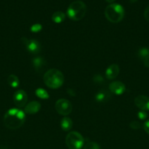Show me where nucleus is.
<instances>
[{"mask_svg": "<svg viewBox=\"0 0 149 149\" xmlns=\"http://www.w3.org/2000/svg\"><path fill=\"white\" fill-rule=\"evenodd\" d=\"M25 119L24 111L18 109H11L4 114V124L8 129L16 130L23 125Z\"/></svg>", "mask_w": 149, "mask_h": 149, "instance_id": "1", "label": "nucleus"}, {"mask_svg": "<svg viewBox=\"0 0 149 149\" xmlns=\"http://www.w3.org/2000/svg\"><path fill=\"white\" fill-rule=\"evenodd\" d=\"M43 80L47 87L51 89H58L64 83V75L58 69L52 68L45 72Z\"/></svg>", "mask_w": 149, "mask_h": 149, "instance_id": "2", "label": "nucleus"}, {"mask_svg": "<svg viewBox=\"0 0 149 149\" xmlns=\"http://www.w3.org/2000/svg\"><path fill=\"white\" fill-rule=\"evenodd\" d=\"M86 13V5L82 1H74L67 9V15L71 20L78 21L83 18Z\"/></svg>", "mask_w": 149, "mask_h": 149, "instance_id": "3", "label": "nucleus"}, {"mask_svg": "<svg viewBox=\"0 0 149 149\" xmlns=\"http://www.w3.org/2000/svg\"><path fill=\"white\" fill-rule=\"evenodd\" d=\"M124 9L119 4H111L105 8V15L110 22L119 23L124 17Z\"/></svg>", "mask_w": 149, "mask_h": 149, "instance_id": "4", "label": "nucleus"}, {"mask_svg": "<svg viewBox=\"0 0 149 149\" xmlns=\"http://www.w3.org/2000/svg\"><path fill=\"white\" fill-rule=\"evenodd\" d=\"M66 144L70 149H80L84 145V139L79 132H70L66 137Z\"/></svg>", "mask_w": 149, "mask_h": 149, "instance_id": "5", "label": "nucleus"}, {"mask_svg": "<svg viewBox=\"0 0 149 149\" xmlns=\"http://www.w3.org/2000/svg\"><path fill=\"white\" fill-rule=\"evenodd\" d=\"M56 110L59 114L67 116L72 111V106L67 99H59L56 103Z\"/></svg>", "mask_w": 149, "mask_h": 149, "instance_id": "6", "label": "nucleus"}, {"mask_svg": "<svg viewBox=\"0 0 149 149\" xmlns=\"http://www.w3.org/2000/svg\"><path fill=\"white\" fill-rule=\"evenodd\" d=\"M21 41L30 53L37 54L40 51V44L36 39H28L27 38L23 37L21 39Z\"/></svg>", "mask_w": 149, "mask_h": 149, "instance_id": "7", "label": "nucleus"}, {"mask_svg": "<svg viewBox=\"0 0 149 149\" xmlns=\"http://www.w3.org/2000/svg\"><path fill=\"white\" fill-rule=\"evenodd\" d=\"M28 100V96L24 90H18L13 95V102L18 108L24 107Z\"/></svg>", "mask_w": 149, "mask_h": 149, "instance_id": "8", "label": "nucleus"}, {"mask_svg": "<svg viewBox=\"0 0 149 149\" xmlns=\"http://www.w3.org/2000/svg\"><path fill=\"white\" fill-rule=\"evenodd\" d=\"M134 103L141 111H149V97L147 96H137L134 99Z\"/></svg>", "mask_w": 149, "mask_h": 149, "instance_id": "9", "label": "nucleus"}, {"mask_svg": "<svg viewBox=\"0 0 149 149\" xmlns=\"http://www.w3.org/2000/svg\"><path fill=\"white\" fill-rule=\"evenodd\" d=\"M109 89L112 93L120 95L126 91V86L121 81H115L110 84Z\"/></svg>", "mask_w": 149, "mask_h": 149, "instance_id": "10", "label": "nucleus"}, {"mask_svg": "<svg viewBox=\"0 0 149 149\" xmlns=\"http://www.w3.org/2000/svg\"><path fill=\"white\" fill-rule=\"evenodd\" d=\"M119 71L120 69L118 65L117 64H112L107 68L105 76L108 79H114L115 77H118Z\"/></svg>", "mask_w": 149, "mask_h": 149, "instance_id": "11", "label": "nucleus"}, {"mask_svg": "<svg viewBox=\"0 0 149 149\" xmlns=\"http://www.w3.org/2000/svg\"><path fill=\"white\" fill-rule=\"evenodd\" d=\"M40 103L37 101H32L25 106L24 111L28 114H34L40 110Z\"/></svg>", "mask_w": 149, "mask_h": 149, "instance_id": "12", "label": "nucleus"}, {"mask_svg": "<svg viewBox=\"0 0 149 149\" xmlns=\"http://www.w3.org/2000/svg\"><path fill=\"white\" fill-rule=\"evenodd\" d=\"M111 97L110 93L105 90H99L95 95V100L98 103H105L109 100Z\"/></svg>", "mask_w": 149, "mask_h": 149, "instance_id": "13", "label": "nucleus"}, {"mask_svg": "<svg viewBox=\"0 0 149 149\" xmlns=\"http://www.w3.org/2000/svg\"><path fill=\"white\" fill-rule=\"evenodd\" d=\"M138 56L145 66L149 68V49L145 47L141 48L138 52Z\"/></svg>", "mask_w": 149, "mask_h": 149, "instance_id": "14", "label": "nucleus"}, {"mask_svg": "<svg viewBox=\"0 0 149 149\" xmlns=\"http://www.w3.org/2000/svg\"><path fill=\"white\" fill-rule=\"evenodd\" d=\"M33 66L34 67L37 71H39L42 70V68L46 65V61L42 57H36L32 60Z\"/></svg>", "mask_w": 149, "mask_h": 149, "instance_id": "15", "label": "nucleus"}, {"mask_svg": "<svg viewBox=\"0 0 149 149\" xmlns=\"http://www.w3.org/2000/svg\"><path fill=\"white\" fill-rule=\"evenodd\" d=\"M72 121L70 118L65 117L63 118L61 121V127L64 131H69L72 127Z\"/></svg>", "mask_w": 149, "mask_h": 149, "instance_id": "16", "label": "nucleus"}, {"mask_svg": "<svg viewBox=\"0 0 149 149\" xmlns=\"http://www.w3.org/2000/svg\"><path fill=\"white\" fill-rule=\"evenodd\" d=\"M52 20L56 23H61L65 20V14L63 12L57 11L52 15Z\"/></svg>", "mask_w": 149, "mask_h": 149, "instance_id": "17", "label": "nucleus"}, {"mask_svg": "<svg viewBox=\"0 0 149 149\" xmlns=\"http://www.w3.org/2000/svg\"><path fill=\"white\" fill-rule=\"evenodd\" d=\"M7 82H8L9 85L10 87H13V88H16L20 84V81H19L18 78L15 75H14V74H10V75H9V77H7Z\"/></svg>", "mask_w": 149, "mask_h": 149, "instance_id": "18", "label": "nucleus"}, {"mask_svg": "<svg viewBox=\"0 0 149 149\" xmlns=\"http://www.w3.org/2000/svg\"><path fill=\"white\" fill-rule=\"evenodd\" d=\"M35 93H36V95L41 99L47 100V99L49 98V95H48V92L42 88H38L35 92Z\"/></svg>", "mask_w": 149, "mask_h": 149, "instance_id": "19", "label": "nucleus"}, {"mask_svg": "<svg viewBox=\"0 0 149 149\" xmlns=\"http://www.w3.org/2000/svg\"><path fill=\"white\" fill-rule=\"evenodd\" d=\"M84 149H100V147L95 142H88L84 146Z\"/></svg>", "mask_w": 149, "mask_h": 149, "instance_id": "20", "label": "nucleus"}, {"mask_svg": "<svg viewBox=\"0 0 149 149\" xmlns=\"http://www.w3.org/2000/svg\"><path fill=\"white\" fill-rule=\"evenodd\" d=\"M42 25L39 24V23H36V24H34L33 26L31 27V31L34 32V33H37V32H39L42 30Z\"/></svg>", "mask_w": 149, "mask_h": 149, "instance_id": "21", "label": "nucleus"}, {"mask_svg": "<svg viewBox=\"0 0 149 149\" xmlns=\"http://www.w3.org/2000/svg\"><path fill=\"white\" fill-rule=\"evenodd\" d=\"M129 126H130V127L133 130H138V129H140V128L142 127L141 123L139 122H137V121H133V122H131V123H130Z\"/></svg>", "mask_w": 149, "mask_h": 149, "instance_id": "22", "label": "nucleus"}, {"mask_svg": "<svg viewBox=\"0 0 149 149\" xmlns=\"http://www.w3.org/2000/svg\"><path fill=\"white\" fill-rule=\"evenodd\" d=\"M137 116H138V118L141 120H144L147 118V113H145V111H140L138 112L137 113Z\"/></svg>", "mask_w": 149, "mask_h": 149, "instance_id": "23", "label": "nucleus"}, {"mask_svg": "<svg viewBox=\"0 0 149 149\" xmlns=\"http://www.w3.org/2000/svg\"><path fill=\"white\" fill-rule=\"evenodd\" d=\"M93 81L96 83H102L103 81V77L100 74H96L93 77Z\"/></svg>", "mask_w": 149, "mask_h": 149, "instance_id": "24", "label": "nucleus"}, {"mask_svg": "<svg viewBox=\"0 0 149 149\" xmlns=\"http://www.w3.org/2000/svg\"><path fill=\"white\" fill-rule=\"evenodd\" d=\"M144 17L147 21L149 22V5L145 8L144 11Z\"/></svg>", "mask_w": 149, "mask_h": 149, "instance_id": "25", "label": "nucleus"}, {"mask_svg": "<svg viewBox=\"0 0 149 149\" xmlns=\"http://www.w3.org/2000/svg\"><path fill=\"white\" fill-rule=\"evenodd\" d=\"M143 129L149 135V119L144 123V125H143Z\"/></svg>", "mask_w": 149, "mask_h": 149, "instance_id": "26", "label": "nucleus"}, {"mask_svg": "<svg viewBox=\"0 0 149 149\" xmlns=\"http://www.w3.org/2000/svg\"><path fill=\"white\" fill-rule=\"evenodd\" d=\"M105 1H107V2H109V3H112V2H113L114 1H115V0H105Z\"/></svg>", "mask_w": 149, "mask_h": 149, "instance_id": "27", "label": "nucleus"}]
</instances>
